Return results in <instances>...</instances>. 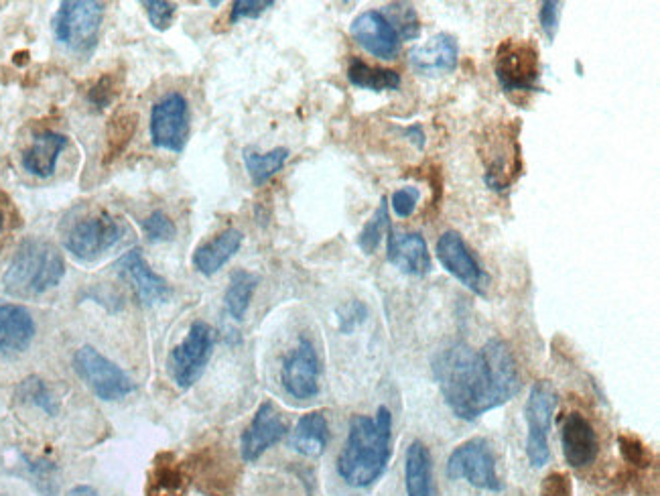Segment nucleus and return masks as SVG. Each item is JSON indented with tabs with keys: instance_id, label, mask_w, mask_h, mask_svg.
Segmentation results:
<instances>
[{
	"instance_id": "nucleus-1",
	"label": "nucleus",
	"mask_w": 660,
	"mask_h": 496,
	"mask_svg": "<svg viewBox=\"0 0 660 496\" xmlns=\"http://www.w3.org/2000/svg\"><path fill=\"white\" fill-rule=\"evenodd\" d=\"M431 368L447 407L464 421L506 405L520 391L516 356L500 338L488 340L480 350L464 342L443 348L433 356Z\"/></svg>"
},
{
	"instance_id": "nucleus-2",
	"label": "nucleus",
	"mask_w": 660,
	"mask_h": 496,
	"mask_svg": "<svg viewBox=\"0 0 660 496\" xmlns=\"http://www.w3.org/2000/svg\"><path fill=\"white\" fill-rule=\"evenodd\" d=\"M390 456L392 413L382 405L374 417H352L348 440L338 456V474L348 486L368 488L384 474Z\"/></svg>"
},
{
	"instance_id": "nucleus-3",
	"label": "nucleus",
	"mask_w": 660,
	"mask_h": 496,
	"mask_svg": "<svg viewBox=\"0 0 660 496\" xmlns=\"http://www.w3.org/2000/svg\"><path fill=\"white\" fill-rule=\"evenodd\" d=\"M65 275V261L57 248L41 238H27L5 273V291L15 297H39L57 287Z\"/></svg>"
},
{
	"instance_id": "nucleus-4",
	"label": "nucleus",
	"mask_w": 660,
	"mask_h": 496,
	"mask_svg": "<svg viewBox=\"0 0 660 496\" xmlns=\"http://www.w3.org/2000/svg\"><path fill=\"white\" fill-rule=\"evenodd\" d=\"M494 74L506 94L543 92L539 47L528 39H506L494 55Z\"/></svg>"
},
{
	"instance_id": "nucleus-5",
	"label": "nucleus",
	"mask_w": 660,
	"mask_h": 496,
	"mask_svg": "<svg viewBox=\"0 0 660 496\" xmlns=\"http://www.w3.org/2000/svg\"><path fill=\"white\" fill-rule=\"evenodd\" d=\"M480 155L486 167L484 181L494 192H506L522 173V155L516 120L496 124L482 139Z\"/></svg>"
},
{
	"instance_id": "nucleus-6",
	"label": "nucleus",
	"mask_w": 660,
	"mask_h": 496,
	"mask_svg": "<svg viewBox=\"0 0 660 496\" xmlns=\"http://www.w3.org/2000/svg\"><path fill=\"white\" fill-rule=\"evenodd\" d=\"M106 7L94 0H65L53 17L55 39L78 53H90L98 45Z\"/></svg>"
},
{
	"instance_id": "nucleus-7",
	"label": "nucleus",
	"mask_w": 660,
	"mask_h": 496,
	"mask_svg": "<svg viewBox=\"0 0 660 496\" xmlns=\"http://www.w3.org/2000/svg\"><path fill=\"white\" fill-rule=\"evenodd\" d=\"M216 332L206 322H193L185 338L171 350L167 370L179 389H191L204 377L214 354Z\"/></svg>"
},
{
	"instance_id": "nucleus-8",
	"label": "nucleus",
	"mask_w": 660,
	"mask_h": 496,
	"mask_svg": "<svg viewBox=\"0 0 660 496\" xmlns=\"http://www.w3.org/2000/svg\"><path fill=\"white\" fill-rule=\"evenodd\" d=\"M559 397L557 391L549 381H539L533 385L531 393L526 399V456L533 468H541L549 462L551 450H549V431L551 421L557 409Z\"/></svg>"
},
{
	"instance_id": "nucleus-9",
	"label": "nucleus",
	"mask_w": 660,
	"mask_h": 496,
	"mask_svg": "<svg viewBox=\"0 0 660 496\" xmlns=\"http://www.w3.org/2000/svg\"><path fill=\"white\" fill-rule=\"evenodd\" d=\"M74 370L102 401H120L137 391V383L94 346H82L74 354Z\"/></svg>"
},
{
	"instance_id": "nucleus-10",
	"label": "nucleus",
	"mask_w": 660,
	"mask_h": 496,
	"mask_svg": "<svg viewBox=\"0 0 660 496\" xmlns=\"http://www.w3.org/2000/svg\"><path fill=\"white\" fill-rule=\"evenodd\" d=\"M447 476L451 480H466L476 488L500 492L504 482L496 472V456L490 444L482 438L468 440L457 446L447 460Z\"/></svg>"
},
{
	"instance_id": "nucleus-11",
	"label": "nucleus",
	"mask_w": 660,
	"mask_h": 496,
	"mask_svg": "<svg viewBox=\"0 0 660 496\" xmlns=\"http://www.w3.org/2000/svg\"><path fill=\"white\" fill-rule=\"evenodd\" d=\"M435 255L441 263V267L455 277L466 289L472 293L484 297L490 287V275L484 271L476 255L470 251V246L466 240L461 238L459 232L447 230L439 236L437 246H435Z\"/></svg>"
},
{
	"instance_id": "nucleus-12",
	"label": "nucleus",
	"mask_w": 660,
	"mask_h": 496,
	"mask_svg": "<svg viewBox=\"0 0 660 496\" xmlns=\"http://www.w3.org/2000/svg\"><path fill=\"white\" fill-rule=\"evenodd\" d=\"M151 141L157 149L183 153L189 141V104L183 94L169 92L151 110Z\"/></svg>"
},
{
	"instance_id": "nucleus-13",
	"label": "nucleus",
	"mask_w": 660,
	"mask_h": 496,
	"mask_svg": "<svg viewBox=\"0 0 660 496\" xmlns=\"http://www.w3.org/2000/svg\"><path fill=\"white\" fill-rule=\"evenodd\" d=\"M122 238L120 224L110 214L90 216L78 220L70 232L65 234L63 244L80 261H96L110 248H114Z\"/></svg>"
},
{
	"instance_id": "nucleus-14",
	"label": "nucleus",
	"mask_w": 660,
	"mask_h": 496,
	"mask_svg": "<svg viewBox=\"0 0 660 496\" xmlns=\"http://www.w3.org/2000/svg\"><path fill=\"white\" fill-rule=\"evenodd\" d=\"M287 421L275 403L264 401L250 425L244 429L240 438V454L244 462H256L264 452H269L287 436Z\"/></svg>"
},
{
	"instance_id": "nucleus-15",
	"label": "nucleus",
	"mask_w": 660,
	"mask_h": 496,
	"mask_svg": "<svg viewBox=\"0 0 660 496\" xmlns=\"http://www.w3.org/2000/svg\"><path fill=\"white\" fill-rule=\"evenodd\" d=\"M281 383L285 391L299 401L313 399L319 393V356L307 338H301L285 358Z\"/></svg>"
},
{
	"instance_id": "nucleus-16",
	"label": "nucleus",
	"mask_w": 660,
	"mask_h": 496,
	"mask_svg": "<svg viewBox=\"0 0 660 496\" xmlns=\"http://www.w3.org/2000/svg\"><path fill=\"white\" fill-rule=\"evenodd\" d=\"M191 482L206 496H232L236 488V466L230 458L214 448L197 454L191 464H187Z\"/></svg>"
},
{
	"instance_id": "nucleus-17",
	"label": "nucleus",
	"mask_w": 660,
	"mask_h": 496,
	"mask_svg": "<svg viewBox=\"0 0 660 496\" xmlns=\"http://www.w3.org/2000/svg\"><path fill=\"white\" fill-rule=\"evenodd\" d=\"M350 33L362 49L378 59H396L401 53L403 41L382 11L360 13L352 21Z\"/></svg>"
},
{
	"instance_id": "nucleus-18",
	"label": "nucleus",
	"mask_w": 660,
	"mask_h": 496,
	"mask_svg": "<svg viewBox=\"0 0 660 496\" xmlns=\"http://www.w3.org/2000/svg\"><path fill=\"white\" fill-rule=\"evenodd\" d=\"M116 269L137 291V297L143 305H157L171 299V285L151 269L139 248H132V251L122 255L116 263Z\"/></svg>"
},
{
	"instance_id": "nucleus-19",
	"label": "nucleus",
	"mask_w": 660,
	"mask_h": 496,
	"mask_svg": "<svg viewBox=\"0 0 660 496\" xmlns=\"http://www.w3.org/2000/svg\"><path fill=\"white\" fill-rule=\"evenodd\" d=\"M386 238V259L390 265L411 277H425L431 273L433 263L429 248L419 232H401L390 226Z\"/></svg>"
},
{
	"instance_id": "nucleus-20",
	"label": "nucleus",
	"mask_w": 660,
	"mask_h": 496,
	"mask_svg": "<svg viewBox=\"0 0 660 496\" xmlns=\"http://www.w3.org/2000/svg\"><path fill=\"white\" fill-rule=\"evenodd\" d=\"M561 448L571 468H585L596 462L600 454L598 433L589 419L577 411L567 413L561 423Z\"/></svg>"
},
{
	"instance_id": "nucleus-21",
	"label": "nucleus",
	"mask_w": 660,
	"mask_h": 496,
	"mask_svg": "<svg viewBox=\"0 0 660 496\" xmlns=\"http://www.w3.org/2000/svg\"><path fill=\"white\" fill-rule=\"evenodd\" d=\"M457 41L449 33H439L409 53L411 68L423 76L449 74L457 68Z\"/></svg>"
},
{
	"instance_id": "nucleus-22",
	"label": "nucleus",
	"mask_w": 660,
	"mask_h": 496,
	"mask_svg": "<svg viewBox=\"0 0 660 496\" xmlns=\"http://www.w3.org/2000/svg\"><path fill=\"white\" fill-rule=\"evenodd\" d=\"M35 320L29 309L0 301V354H21L35 338Z\"/></svg>"
},
{
	"instance_id": "nucleus-23",
	"label": "nucleus",
	"mask_w": 660,
	"mask_h": 496,
	"mask_svg": "<svg viewBox=\"0 0 660 496\" xmlns=\"http://www.w3.org/2000/svg\"><path fill=\"white\" fill-rule=\"evenodd\" d=\"M242 242H244V234L236 228H228L218 236H214L212 240L204 242L202 246H197L191 259L195 271L206 277L216 275L222 267H226L234 259V255L240 251Z\"/></svg>"
},
{
	"instance_id": "nucleus-24",
	"label": "nucleus",
	"mask_w": 660,
	"mask_h": 496,
	"mask_svg": "<svg viewBox=\"0 0 660 496\" xmlns=\"http://www.w3.org/2000/svg\"><path fill=\"white\" fill-rule=\"evenodd\" d=\"M191 478L187 464H181L173 454H159L147 476L145 496H187Z\"/></svg>"
},
{
	"instance_id": "nucleus-25",
	"label": "nucleus",
	"mask_w": 660,
	"mask_h": 496,
	"mask_svg": "<svg viewBox=\"0 0 660 496\" xmlns=\"http://www.w3.org/2000/svg\"><path fill=\"white\" fill-rule=\"evenodd\" d=\"M68 137L61 135V133H53V131H45L35 135L31 147L23 153V167L27 173L47 179L55 173L57 169V161L59 155L68 149Z\"/></svg>"
},
{
	"instance_id": "nucleus-26",
	"label": "nucleus",
	"mask_w": 660,
	"mask_h": 496,
	"mask_svg": "<svg viewBox=\"0 0 660 496\" xmlns=\"http://www.w3.org/2000/svg\"><path fill=\"white\" fill-rule=\"evenodd\" d=\"M405 486H407V496H437V486L433 478V458L429 448L419 440H415L407 448Z\"/></svg>"
},
{
	"instance_id": "nucleus-27",
	"label": "nucleus",
	"mask_w": 660,
	"mask_h": 496,
	"mask_svg": "<svg viewBox=\"0 0 660 496\" xmlns=\"http://www.w3.org/2000/svg\"><path fill=\"white\" fill-rule=\"evenodd\" d=\"M329 444V425L321 411H311L303 415L293 433L291 448L305 458H319Z\"/></svg>"
},
{
	"instance_id": "nucleus-28",
	"label": "nucleus",
	"mask_w": 660,
	"mask_h": 496,
	"mask_svg": "<svg viewBox=\"0 0 660 496\" xmlns=\"http://www.w3.org/2000/svg\"><path fill=\"white\" fill-rule=\"evenodd\" d=\"M348 80L352 86L370 92H392L401 88V74L386 68L368 66L360 57H352L348 66Z\"/></svg>"
},
{
	"instance_id": "nucleus-29",
	"label": "nucleus",
	"mask_w": 660,
	"mask_h": 496,
	"mask_svg": "<svg viewBox=\"0 0 660 496\" xmlns=\"http://www.w3.org/2000/svg\"><path fill=\"white\" fill-rule=\"evenodd\" d=\"M287 159H289V149L285 147H277L269 153H258L254 149H244L242 153V161L246 165L250 181L256 185V188H260V185L275 177L285 167Z\"/></svg>"
},
{
	"instance_id": "nucleus-30",
	"label": "nucleus",
	"mask_w": 660,
	"mask_h": 496,
	"mask_svg": "<svg viewBox=\"0 0 660 496\" xmlns=\"http://www.w3.org/2000/svg\"><path fill=\"white\" fill-rule=\"evenodd\" d=\"M256 287H258V277L254 273H248V271H242V269L232 273L230 285H228L226 295H224V301H226L228 314L236 322L244 320Z\"/></svg>"
},
{
	"instance_id": "nucleus-31",
	"label": "nucleus",
	"mask_w": 660,
	"mask_h": 496,
	"mask_svg": "<svg viewBox=\"0 0 660 496\" xmlns=\"http://www.w3.org/2000/svg\"><path fill=\"white\" fill-rule=\"evenodd\" d=\"M388 230H390L388 200L382 198L378 210L374 212V216L366 222V226H364L362 232L358 234V246L362 248V251H364L366 255H372V253L376 251V248H378L382 236H384Z\"/></svg>"
},
{
	"instance_id": "nucleus-32",
	"label": "nucleus",
	"mask_w": 660,
	"mask_h": 496,
	"mask_svg": "<svg viewBox=\"0 0 660 496\" xmlns=\"http://www.w3.org/2000/svg\"><path fill=\"white\" fill-rule=\"evenodd\" d=\"M386 19L392 23V27L399 33L401 41H413L421 35V21L413 5L407 3H394L382 11Z\"/></svg>"
},
{
	"instance_id": "nucleus-33",
	"label": "nucleus",
	"mask_w": 660,
	"mask_h": 496,
	"mask_svg": "<svg viewBox=\"0 0 660 496\" xmlns=\"http://www.w3.org/2000/svg\"><path fill=\"white\" fill-rule=\"evenodd\" d=\"M19 399L23 403H29V405L45 411L51 417L57 415V411H59V405H57L55 397L51 395V391L47 389V385L39 377H29L21 383Z\"/></svg>"
},
{
	"instance_id": "nucleus-34",
	"label": "nucleus",
	"mask_w": 660,
	"mask_h": 496,
	"mask_svg": "<svg viewBox=\"0 0 660 496\" xmlns=\"http://www.w3.org/2000/svg\"><path fill=\"white\" fill-rule=\"evenodd\" d=\"M618 450L624 462H628L634 468H648L652 462V454L646 448V444L636 436H630V433H622V436H618Z\"/></svg>"
},
{
	"instance_id": "nucleus-35",
	"label": "nucleus",
	"mask_w": 660,
	"mask_h": 496,
	"mask_svg": "<svg viewBox=\"0 0 660 496\" xmlns=\"http://www.w3.org/2000/svg\"><path fill=\"white\" fill-rule=\"evenodd\" d=\"M141 228L145 232V236L151 240V242H169L175 238L177 234V228H175V222L161 210L149 214L143 222H141Z\"/></svg>"
},
{
	"instance_id": "nucleus-36",
	"label": "nucleus",
	"mask_w": 660,
	"mask_h": 496,
	"mask_svg": "<svg viewBox=\"0 0 660 496\" xmlns=\"http://www.w3.org/2000/svg\"><path fill=\"white\" fill-rule=\"evenodd\" d=\"M141 5L145 7L149 23L157 31H167L171 27L175 13H177V5L167 3V0H143Z\"/></svg>"
},
{
	"instance_id": "nucleus-37",
	"label": "nucleus",
	"mask_w": 660,
	"mask_h": 496,
	"mask_svg": "<svg viewBox=\"0 0 660 496\" xmlns=\"http://www.w3.org/2000/svg\"><path fill=\"white\" fill-rule=\"evenodd\" d=\"M273 7V0H236L230 9V23L236 25L244 19H258Z\"/></svg>"
},
{
	"instance_id": "nucleus-38",
	"label": "nucleus",
	"mask_w": 660,
	"mask_h": 496,
	"mask_svg": "<svg viewBox=\"0 0 660 496\" xmlns=\"http://www.w3.org/2000/svg\"><path fill=\"white\" fill-rule=\"evenodd\" d=\"M419 200H421V192L417 188H401L392 194L390 206L392 212L399 218H411L417 210Z\"/></svg>"
},
{
	"instance_id": "nucleus-39",
	"label": "nucleus",
	"mask_w": 660,
	"mask_h": 496,
	"mask_svg": "<svg viewBox=\"0 0 660 496\" xmlns=\"http://www.w3.org/2000/svg\"><path fill=\"white\" fill-rule=\"evenodd\" d=\"M559 19H561V3H555V0H547V3L541 5L539 21H541V27H543L547 39H551V41L557 35Z\"/></svg>"
},
{
	"instance_id": "nucleus-40",
	"label": "nucleus",
	"mask_w": 660,
	"mask_h": 496,
	"mask_svg": "<svg viewBox=\"0 0 660 496\" xmlns=\"http://www.w3.org/2000/svg\"><path fill=\"white\" fill-rule=\"evenodd\" d=\"M541 496H573L571 478L563 472L549 474L541 484Z\"/></svg>"
},
{
	"instance_id": "nucleus-41",
	"label": "nucleus",
	"mask_w": 660,
	"mask_h": 496,
	"mask_svg": "<svg viewBox=\"0 0 660 496\" xmlns=\"http://www.w3.org/2000/svg\"><path fill=\"white\" fill-rule=\"evenodd\" d=\"M368 316V309L360 301L348 303L340 312V328L342 332H352L356 326H360Z\"/></svg>"
},
{
	"instance_id": "nucleus-42",
	"label": "nucleus",
	"mask_w": 660,
	"mask_h": 496,
	"mask_svg": "<svg viewBox=\"0 0 660 496\" xmlns=\"http://www.w3.org/2000/svg\"><path fill=\"white\" fill-rule=\"evenodd\" d=\"M114 88V84H112V78H102L100 82H98V86L90 92V100L98 106V108H104V106H108L110 102H112V98H114V92L116 90H112Z\"/></svg>"
},
{
	"instance_id": "nucleus-43",
	"label": "nucleus",
	"mask_w": 660,
	"mask_h": 496,
	"mask_svg": "<svg viewBox=\"0 0 660 496\" xmlns=\"http://www.w3.org/2000/svg\"><path fill=\"white\" fill-rule=\"evenodd\" d=\"M407 137L417 145V149L425 147V133H423L421 124H411V127L407 129Z\"/></svg>"
},
{
	"instance_id": "nucleus-44",
	"label": "nucleus",
	"mask_w": 660,
	"mask_h": 496,
	"mask_svg": "<svg viewBox=\"0 0 660 496\" xmlns=\"http://www.w3.org/2000/svg\"><path fill=\"white\" fill-rule=\"evenodd\" d=\"M68 496H100V494H98L96 488L86 486V484H80V486H74V488L68 492Z\"/></svg>"
},
{
	"instance_id": "nucleus-45",
	"label": "nucleus",
	"mask_w": 660,
	"mask_h": 496,
	"mask_svg": "<svg viewBox=\"0 0 660 496\" xmlns=\"http://www.w3.org/2000/svg\"><path fill=\"white\" fill-rule=\"evenodd\" d=\"M5 224H7V218H5V212H3V210H0V232H3V230H5Z\"/></svg>"
},
{
	"instance_id": "nucleus-46",
	"label": "nucleus",
	"mask_w": 660,
	"mask_h": 496,
	"mask_svg": "<svg viewBox=\"0 0 660 496\" xmlns=\"http://www.w3.org/2000/svg\"><path fill=\"white\" fill-rule=\"evenodd\" d=\"M0 496H7V494H0Z\"/></svg>"
}]
</instances>
